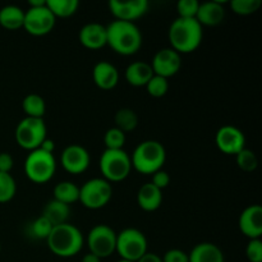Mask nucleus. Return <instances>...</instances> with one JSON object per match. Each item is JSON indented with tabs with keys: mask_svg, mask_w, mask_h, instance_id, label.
<instances>
[{
	"mask_svg": "<svg viewBox=\"0 0 262 262\" xmlns=\"http://www.w3.org/2000/svg\"><path fill=\"white\" fill-rule=\"evenodd\" d=\"M106 45L119 55H135L142 46V33L135 22L115 19L106 26Z\"/></svg>",
	"mask_w": 262,
	"mask_h": 262,
	"instance_id": "nucleus-1",
	"label": "nucleus"
},
{
	"mask_svg": "<svg viewBox=\"0 0 262 262\" xmlns=\"http://www.w3.org/2000/svg\"><path fill=\"white\" fill-rule=\"evenodd\" d=\"M170 48L178 54H189L200 48L204 38V27L196 19L176 18L168 32Z\"/></svg>",
	"mask_w": 262,
	"mask_h": 262,
	"instance_id": "nucleus-2",
	"label": "nucleus"
},
{
	"mask_svg": "<svg viewBox=\"0 0 262 262\" xmlns=\"http://www.w3.org/2000/svg\"><path fill=\"white\" fill-rule=\"evenodd\" d=\"M48 247L58 257L68 258L78 255L84 245V238L81 230L74 225H56L48 237Z\"/></svg>",
	"mask_w": 262,
	"mask_h": 262,
	"instance_id": "nucleus-3",
	"label": "nucleus"
},
{
	"mask_svg": "<svg viewBox=\"0 0 262 262\" xmlns=\"http://www.w3.org/2000/svg\"><path fill=\"white\" fill-rule=\"evenodd\" d=\"M166 161V150L159 141L147 140L141 142L130 155L132 169L143 176H152L161 170Z\"/></svg>",
	"mask_w": 262,
	"mask_h": 262,
	"instance_id": "nucleus-4",
	"label": "nucleus"
},
{
	"mask_svg": "<svg viewBox=\"0 0 262 262\" xmlns=\"http://www.w3.org/2000/svg\"><path fill=\"white\" fill-rule=\"evenodd\" d=\"M100 171L102 178L109 183L123 182L129 177L132 171L130 156L123 150H106L101 154L100 158Z\"/></svg>",
	"mask_w": 262,
	"mask_h": 262,
	"instance_id": "nucleus-5",
	"label": "nucleus"
},
{
	"mask_svg": "<svg viewBox=\"0 0 262 262\" xmlns=\"http://www.w3.org/2000/svg\"><path fill=\"white\" fill-rule=\"evenodd\" d=\"M56 18L46 7V0H31L25 10L23 28L32 36H45L55 27Z\"/></svg>",
	"mask_w": 262,
	"mask_h": 262,
	"instance_id": "nucleus-6",
	"label": "nucleus"
},
{
	"mask_svg": "<svg viewBox=\"0 0 262 262\" xmlns=\"http://www.w3.org/2000/svg\"><path fill=\"white\" fill-rule=\"evenodd\" d=\"M56 170V160L54 154H49L41 148L30 151L25 160V174L31 182L43 184L51 181Z\"/></svg>",
	"mask_w": 262,
	"mask_h": 262,
	"instance_id": "nucleus-7",
	"label": "nucleus"
},
{
	"mask_svg": "<svg viewBox=\"0 0 262 262\" xmlns=\"http://www.w3.org/2000/svg\"><path fill=\"white\" fill-rule=\"evenodd\" d=\"M15 141L22 148L33 151L48 138V127L41 118L25 117L15 128Z\"/></svg>",
	"mask_w": 262,
	"mask_h": 262,
	"instance_id": "nucleus-8",
	"label": "nucleus"
},
{
	"mask_svg": "<svg viewBox=\"0 0 262 262\" xmlns=\"http://www.w3.org/2000/svg\"><path fill=\"white\" fill-rule=\"evenodd\" d=\"M113 197L112 183L104 178H92L79 187V200L86 209L99 210L106 206Z\"/></svg>",
	"mask_w": 262,
	"mask_h": 262,
	"instance_id": "nucleus-9",
	"label": "nucleus"
},
{
	"mask_svg": "<svg viewBox=\"0 0 262 262\" xmlns=\"http://www.w3.org/2000/svg\"><path fill=\"white\" fill-rule=\"evenodd\" d=\"M115 252L122 260L137 262L145 253H147V239L141 230L136 228H127L117 234Z\"/></svg>",
	"mask_w": 262,
	"mask_h": 262,
	"instance_id": "nucleus-10",
	"label": "nucleus"
},
{
	"mask_svg": "<svg viewBox=\"0 0 262 262\" xmlns=\"http://www.w3.org/2000/svg\"><path fill=\"white\" fill-rule=\"evenodd\" d=\"M90 252L99 258H106L115 252L117 247V233L109 225H95L87 237Z\"/></svg>",
	"mask_w": 262,
	"mask_h": 262,
	"instance_id": "nucleus-11",
	"label": "nucleus"
},
{
	"mask_svg": "<svg viewBox=\"0 0 262 262\" xmlns=\"http://www.w3.org/2000/svg\"><path fill=\"white\" fill-rule=\"evenodd\" d=\"M215 143L223 154L235 156L246 148L245 133L234 125H223L217 129Z\"/></svg>",
	"mask_w": 262,
	"mask_h": 262,
	"instance_id": "nucleus-12",
	"label": "nucleus"
},
{
	"mask_svg": "<svg viewBox=\"0 0 262 262\" xmlns=\"http://www.w3.org/2000/svg\"><path fill=\"white\" fill-rule=\"evenodd\" d=\"M60 164L64 170L69 174H82L89 169L91 164V156L90 152L81 145H69L61 151Z\"/></svg>",
	"mask_w": 262,
	"mask_h": 262,
	"instance_id": "nucleus-13",
	"label": "nucleus"
},
{
	"mask_svg": "<svg viewBox=\"0 0 262 262\" xmlns=\"http://www.w3.org/2000/svg\"><path fill=\"white\" fill-rule=\"evenodd\" d=\"M155 76L170 78L176 76L182 68V56L171 48L160 49L154 55L152 61L150 63Z\"/></svg>",
	"mask_w": 262,
	"mask_h": 262,
	"instance_id": "nucleus-14",
	"label": "nucleus"
},
{
	"mask_svg": "<svg viewBox=\"0 0 262 262\" xmlns=\"http://www.w3.org/2000/svg\"><path fill=\"white\" fill-rule=\"evenodd\" d=\"M109 9L115 19L135 22L138 18L143 17L148 10L147 0H110Z\"/></svg>",
	"mask_w": 262,
	"mask_h": 262,
	"instance_id": "nucleus-15",
	"label": "nucleus"
},
{
	"mask_svg": "<svg viewBox=\"0 0 262 262\" xmlns=\"http://www.w3.org/2000/svg\"><path fill=\"white\" fill-rule=\"evenodd\" d=\"M239 230L248 239H257L262 235V207L260 205H251L246 207L238 219Z\"/></svg>",
	"mask_w": 262,
	"mask_h": 262,
	"instance_id": "nucleus-16",
	"label": "nucleus"
},
{
	"mask_svg": "<svg viewBox=\"0 0 262 262\" xmlns=\"http://www.w3.org/2000/svg\"><path fill=\"white\" fill-rule=\"evenodd\" d=\"M79 42L90 50H99L106 46V26L91 22L84 25L78 33Z\"/></svg>",
	"mask_w": 262,
	"mask_h": 262,
	"instance_id": "nucleus-17",
	"label": "nucleus"
},
{
	"mask_svg": "<svg viewBox=\"0 0 262 262\" xmlns=\"http://www.w3.org/2000/svg\"><path fill=\"white\" fill-rule=\"evenodd\" d=\"M92 79L100 90L110 91L119 83V72L112 63L102 60L95 64L92 69Z\"/></svg>",
	"mask_w": 262,
	"mask_h": 262,
	"instance_id": "nucleus-18",
	"label": "nucleus"
},
{
	"mask_svg": "<svg viewBox=\"0 0 262 262\" xmlns=\"http://www.w3.org/2000/svg\"><path fill=\"white\" fill-rule=\"evenodd\" d=\"M225 18V8L224 5L216 0H211V2L200 3L199 10L194 19L204 27H215L219 26L220 23L224 20Z\"/></svg>",
	"mask_w": 262,
	"mask_h": 262,
	"instance_id": "nucleus-19",
	"label": "nucleus"
},
{
	"mask_svg": "<svg viewBox=\"0 0 262 262\" xmlns=\"http://www.w3.org/2000/svg\"><path fill=\"white\" fill-rule=\"evenodd\" d=\"M137 204L143 211H156L163 204V191L156 188L151 182L145 183L137 192Z\"/></svg>",
	"mask_w": 262,
	"mask_h": 262,
	"instance_id": "nucleus-20",
	"label": "nucleus"
},
{
	"mask_svg": "<svg viewBox=\"0 0 262 262\" xmlns=\"http://www.w3.org/2000/svg\"><path fill=\"white\" fill-rule=\"evenodd\" d=\"M188 262H225V257L216 245L202 242L194 246L188 253Z\"/></svg>",
	"mask_w": 262,
	"mask_h": 262,
	"instance_id": "nucleus-21",
	"label": "nucleus"
},
{
	"mask_svg": "<svg viewBox=\"0 0 262 262\" xmlns=\"http://www.w3.org/2000/svg\"><path fill=\"white\" fill-rule=\"evenodd\" d=\"M154 76L152 68L147 61H133L125 68V81L135 87H143Z\"/></svg>",
	"mask_w": 262,
	"mask_h": 262,
	"instance_id": "nucleus-22",
	"label": "nucleus"
},
{
	"mask_svg": "<svg viewBox=\"0 0 262 262\" xmlns=\"http://www.w3.org/2000/svg\"><path fill=\"white\" fill-rule=\"evenodd\" d=\"M69 215H71V206L53 199L51 201H49L48 204L45 205L41 216H43L46 220H49L53 227H56V225H61L68 223Z\"/></svg>",
	"mask_w": 262,
	"mask_h": 262,
	"instance_id": "nucleus-23",
	"label": "nucleus"
},
{
	"mask_svg": "<svg viewBox=\"0 0 262 262\" xmlns=\"http://www.w3.org/2000/svg\"><path fill=\"white\" fill-rule=\"evenodd\" d=\"M25 10L17 5H5L0 9V26L5 30L15 31L23 28Z\"/></svg>",
	"mask_w": 262,
	"mask_h": 262,
	"instance_id": "nucleus-24",
	"label": "nucleus"
},
{
	"mask_svg": "<svg viewBox=\"0 0 262 262\" xmlns=\"http://www.w3.org/2000/svg\"><path fill=\"white\" fill-rule=\"evenodd\" d=\"M53 199L71 206L79 200V187L73 182H59L53 189Z\"/></svg>",
	"mask_w": 262,
	"mask_h": 262,
	"instance_id": "nucleus-25",
	"label": "nucleus"
},
{
	"mask_svg": "<svg viewBox=\"0 0 262 262\" xmlns=\"http://www.w3.org/2000/svg\"><path fill=\"white\" fill-rule=\"evenodd\" d=\"M138 122H140V119H138L137 113L129 107H122L114 115V127L122 130L123 133L135 130L137 128Z\"/></svg>",
	"mask_w": 262,
	"mask_h": 262,
	"instance_id": "nucleus-26",
	"label": "nucleus"
},
{
	"mask_svg": "<svg viewBox=\"0 0 262 262\" xmlns=\"http://www.w3.org/2000/svg\"><path fill=\"white\" fill-rule=\"evenodd\" d=\"M22 109L26 117L43 119V115L46 113V102L40 95L30 94L23 99Z\"/></svg>",
	"mask_w": 262,
	"mask_h": 262,
	"instance_id": "nucleus-27",
	"label": "nucleus"
},
{
	"mask_svg": "<svg viewBox=\"0 0 262 262\" xmlns=\"http://www.w3.org/2000/svg\"><path fill=\"white\" fill-rule=\"evenodd\" d=\"M46 7L55 18H68L77 13L79 2L78 0H46Z\"/></svg>",
	"mask_w": 262,
	"mask_h": 262,
	"instance_id": "nucleus-28",
	"label": "nucleus"
},
{
	"mask_svg": "<svg viewBox=\"0 0 262 262\" xmlns=\"http://www.w3.org/2000/svg\"><path fill=\"white\" fill-rule=\"evenodd\" d=\"M17 193V183L10 173H0V204L13 200Z\"/></svg>",
	"mask_w": 262,
	"mask_h": 262,
	"instance_id": "nucleus-29",
	"label": "nucleus"
},
{
	"mask_svg": "<svg viewBox=\"0 0 262 262\" xmlns=\"http://www.w3.org/2000/svg\"><path fill=\"white\" fill-rule=\"evenodd\" d=\"M235 161H237L238 168H239L241 170L246 171V173L255 171L258 165V160L256 154L247 147L243 148L241 152H238L237 155H235Z\"/></svg>",
	"mask_w": 262,
	"mask_h": 262,
	"instance_id": "nucleus-30",
	"label": "nucleus"
},
{
	"mask_svg": "<svg viewBox=\"0 0 262 262\" xmlns=\"http://www.w3.org/2000/svg\"><path fill=\"white\" fill-rule=\"evenodd\" d=\"M125 143V133L113 127L105 132L104 145L106 150H123Z\"/></svg>",
	"mask_w": 262,
	"mask_h": 262,
	"instance_id": "nucleus-31",
	"label": "nucleus"
},
{
	"mask_svg": "<svg viewBox=\"0 0 262 262\" xmlns=\"http://www.w3.org/2000/svg\"><path fill=\"white\" fill-rule=\"evenodd\" d=\"M262 5L261 0H232L230 8L238 15H251Z\"/></svg>",
	"mask_w": 262,
	"mask_h": 262,
	"instance_id": "nucleus-32",
	"label": "nucleus"
},
{
	"mask_svg": "<svg viewBox=\"0 0 262 262\" xmlns=\"http://www.w3.org/2000/svg\"><path fill=\"white\" fill-rule=\"evenodd\" d=\"M145 87L150 96L159 99V97H163L168 94L169 81L166 78H164V77L155 76V74H154L152 78L148 81V83L146 84Z\"/></svg>",
	"mask_w": 262,
	"mask_h": 262,
	"instance_id": "nucleus-33",
	"label": "nucleus"
},
{
	"mask_svg": "<svg viewBox=\"0 0 262 262\" xmlns=\"http://www.w3.org/2000/svg\"><path fill=\"white\" fill-rule=\"evenodd\" d=\"M53 225L43 216H38L30 224V233L36 239H48L53 230Z\"/></svg>",
	"mask_w": 262,
	"mask_h": 262,
	"instance_id": "nucleus-34",
	"label": "nucleus"
},
{
	"mask_svg": "<svg viewBox=\"0 0 262 262\" xmlns=\"http://www.w3.org/2000/svg\"><path fill=\"white\" fill-rule=\"evenodd\" d=\"M199 0H179L177 3V13L179 18H187V19H194L199 10Z\"/></svg>",
	"mask_w": 262,
	"mask_h": 262,
	"instance_id": "nucleus-35",
	"label": "nucleus"
},
{
	"mask_svg": "<svg viewBox=\"0 0 262 262\" xmlns=\"http://www.w3.org/2000/svg\"><path fill=\"white\" fill-rule=\"evenodd\" d=\"M246 256L250 262H262V242L261 238L250 239L246 247Z\"/></svg>",
	"mask_w": 262,
	"mask_h": 262,
	"instance_id": "nucleus-36",
	"label": "nucleus"
},
{
	"mask_svg": "<svg viewBox=\"0 0 262 262\" xmlns=\"http://www.w3.org/2000/svg\"><path fill=\"white\" fill-rule=\"evenodd\" d=\"M161 260L163 262H188V253L179 248H171L166 251Z\"/></svg>",
	"mask_w": 262,
	"mask_h": 262,
	"instance_id": "nucleus-37",
	"label": "nucleus"
},
{
	"mask_svg": "<svg viewBox=\"0 0 262 262\" xmlns=\"http://www.w3.org/2000/svg\"><path fill=\"white\" fill-rule=\"evenodd\" d=\"M151 183H152L156 188L163 191V189L166 188V187L169 186V183H170V176L168 174V171L161 169V170L152 174V181H151Z\"/></svg>",
	"mask_w": 262,
	"mask_h": 262,
	"instance_id": "nucleus-38",
	"label": "nucleus"
},
{
	"mask_svg": "<svg viewBox=\"0 0 262 262\" xmlns=\"http://www.w3.org/2000/svg\"><path fill=\"white\" fill-rule=\"evenodd\" d=\"M14 165L13 156L9 152H0V173H10Z\"/></svg>",
	"mask_w": 262,
	"mask_h": 262,
	"instance_id": "nucleus-39",
	"label": "nucleus"
},
{
	"mask_svg": "<svg viewBox=\"0 0 262 262\" xmlns=\"http://www.w3.org/2000/svg\"><path fill=\"white\" fill-rule=\"evenodd\" d=\"M137 262H163L161 257L154 252H147L142 256Z\"/></svg>",
	"mask_w": 262,
	"mask_h": 262,
	"instance_id": "nucleus-40",
	"label": "nucleus"
},
{
	"mask_svg": "<svg viewBox=\"0 0 262 262\" xmlns=\"http://www.w3.org/2000/svg\"><path fill=\"white\" fill-rule=\"evenodd\" d=\"M38 148H41V150L46 151V152L49 154H54V151H55V143H54V141L50 140V138H46Z\"/></svg>",
	"mask_w": 262,
	"mask_h": 262,
	"instance_id": "nucleus-41",
	"label": "nucleus"
},
{
	"mask_svg": "<svg viewBox=\"0 0 262 262\" xmlns=\"http://www.w3.org/2000/svg\"><path fill=\"white\" fill-rule=\"evenodd\" d=\"M81 262H101V258H99L97 256H95L94 253L89 252L82 257Z\"/></svg>",
	"mask_w": 262,
	"mask_h": 262,
	"instance_id": "nucleus-42",
	"label": "nucleus"
},
{
	"mask_svg": "<svg viewBox=\"0 0 262 262\" xmlns=\"http://www.w3.org/2000/svg\"><path fill=\"white\" fill-rule=\"evenodd\" d=\"M117 262H132V261H127V260H122V258H120L119 261H117Z\"/></svg>",
	"mask_w": 262,
	"mask_h": 262,
	"instance_id": "nucleus-43",
	"label": "nucleus"
},
{
	"mask_svg": "<svg viewBox=\"0 0 262 262\" xmlns=\"http://www.w3.org/2000/svg\"><path fill=\"white\" fill-rule=\"evenodd\" d=\"M0 250H2V245H0Z\"/></svg>",
	"mask_w": 262,
	"mask_h": 262,
	"instance_id": "nucleus-44",
	"label": "nucleus"
}]
</instances>
